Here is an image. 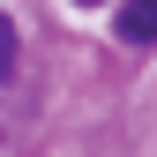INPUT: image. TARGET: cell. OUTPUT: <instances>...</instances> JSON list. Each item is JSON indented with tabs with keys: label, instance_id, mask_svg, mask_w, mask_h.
<instances>
[{
	"label": "cell",
	"instance_id": "cell-3",
	"mask_svg": "<svg viewBox=\"0 0 157 157\" xmlns=\"http://www.w3.org/2000/svg\"><path fill=\"white\" fill-rule=\"evenodd\" d=\"M75 8H97V0H75Z\"/></svg>",
	"mask_w": 157,
	"mask_h": 157
},
{
	"label": "cell",
	"instance_id": "cell-2",
	"mask_svg": "<svg viewBox=\"0 0 157 157\" xmlns=\"http://www.w3.org/2000/svg\"><path fill=\"white\" fill-rule=\"evenodd\" d=\"M8 75H15V23L0 15V82H8Z\"/></svg>",
	"mask_w": 157,
	"mask_h": 157
},
{
	"label": "cell",
	"instance_id": "cell-1",
	"mask_svg": "<svg viewBox=\"0 0 157 157\" xmlns=\"http://www.w3.org/2000/svg\"><path fill=\"white\" fill-rule=\"evenodd\" d=\"M120 37L127 45H157V0H127L120 8Z\"/></svg>",
	"mask_w": 157,
	"mask_h": 157
}]
</instances>
